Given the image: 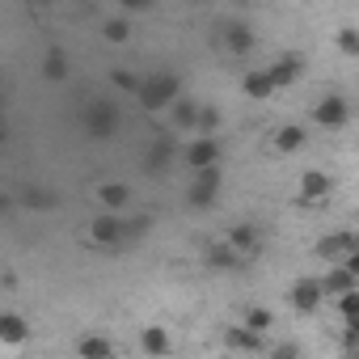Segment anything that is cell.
<instances>
[{
    "instance_id": "cell-16",
    "label": "cell",
    "mask_w": 359,
    "mask_h": 359,
    "mask_svg": "<svg viewBox=\"0 0 359 359\" xmlns=\"http://www.w3.org/2000/svg\"><path fill=\"white\" fill-rule=\"evenodd\" d=\"M224 346H229V351H262L266 342H262L258 330H250V325L241 321V325H229V330H224Z\"/></svg>"
},
{
    "instance_id": "cell-30",
    "label": "cell",
    "mask_w": 359,
    "mask_h": 359,
    "mask_svg": "<svg viewBox=\"0 0 359 359\" xmlns=\"http://www.w3.org/2000/svg\"><path fill=\"white\" fill-rule=\"evenodd\" d=\"M110 81H114L123 93H140V85H144V76H131V72H123V68H118V72H110Z\"/></svg>"
},
{
    "instance_id": "cell-34",
    "label": "cell",
    "mask_w": 359,
    "mask_h": 359,
    "mask_svg": "<svg viewBox=\"0 0 359 359\" xmlns=\"http://www.w3.org/2000/svg\"><path fill=\"white\" fill-rule=\"evenodd\" d=\"M271 355H296V342H283V346H271Z\"/></svg>"
},
{
    "instance_id": "cell-12",
    "label": "cell",
    "mask_w": 359,
    "mask_h": 359,
    "mask_svg": "<svg viewBox=\"0 0 359 359\" xmlns=\"http://www.w3.org/2000/svg\"><path fill=\"white\" fill-rule=\"evenodd\" d=\"M26 338H30V325H26L22 313H0V346H5V351H18Z\"/></svg>"
},
{
    "instance_id": "cell-19",
    "label": "cell",
    "mask_w": 359,
    "mask_h": 359,
    "mask_svg": "<svg viewBox=\"0 0 359 359\" xmlns=\"http://www.w3.org/2000/svg\"><path fill=\"white\" fill-rule=\"evenodd\" d=\"M241 258H245V254H241L233 241H224V245H208V266H212V271H233Z\"/></svg>"
},
{
    "instance_id": "cell-13",
    "label": "cell",
    "mask_w": 359,
    "mask_h": 359,
    "mask_svg": "<svg viewBox=\"0 0 359 359\" xmlns=\"http://www.w3.org/2000/svg\"><path fill=\"white\" fill-rule=\"evenodd\" d=\"M93 199H97L102 212H123V208L131 203V187H127V182H102V187L93 191Z\"/></svg>"
},
{
    "instance_id": "cell-33",
    "label": "cell",
    "mask_w": 359,
    "mask_h": 359,
    "mask_svg": "<svg viewBox=\"0 0 359 359\" xmlns=\"http://www.w3.org/2000/svg\"><path fill=\"white\" fill-rule=\"evenodd\" d=\"M342 262H346V266H351V275H355V279H359V245H355V250H351V254H346V258H342Z\"/></svg>"
},
{
    "instance_id": "cell-11",
    "label": "cell",
    "mask_w": 359,
    "mask_h": 359,
    "mask_svg": "<svg viewBox=\"0 0 359 359\" xmlns=\"http://www.w3.org/2000/svg\"><path fill=\"white\" fill-rule=\"evenodd\" d=\"M355 245H359V233H330V237L317 241V258H325V262H342Z\"/></svg>"
},
{
    "instance_id": "cell-26",
    "label": "cell",
    "mask_w": 359,
    "mask_h": 359,
    "mask_svg": "<svg viewBox=\"0 0 359 359\" xmlns=\"http://www.w3.org/2000/svg\"><path fill=\"white\" fill-rule=\"evenodd\" d=\"M334 309H338V317H342V321H359V287H351V292L334 296Z\"/></svg>"
},
{
    "instance_id": "cell-27",
    "label": "cell",
    "mask_w": 359,
    "mask_h": 359,
    "mask_svg": "<svg viewBox=\"0 0 359 359\" xmlns=\"http://www.w3.org/2000/svg\"><path fill=\"white\" fill-rule=\"evenodd\" d=\"M195 131H199V135H216V131H220V106H199Z\"/></svg>"
},
{
    "instance_id": "cell-21",
    "label": "cell",
    "mask_w": 359,
    "mask_h": 359,
    "mask_svg": "<svg viewBox=\"0 0 359 359\" xmlns=\"http://www.w3.org/2000/svg\"><path fill=\"white\" fill-rule=\"evenodd\" d=\"M76 355H85V359H110V355H114V342L102 338V334H85V338L76 342Z\"/></svg>"
},
{
    "instance_id": "cell-3",
    "label": "cell",
    "mask_w": 359,
    "mask_h": 359,
    "mask_svg": "<svg viewBox=\"0 0 359 359\" xmlns=\"http://www.w3.org/2000/svg\"><path fill=\"white\" fill-rule=\"evenodd\" d=\"M313 123H317L321 131H342V127L351 123V106H346V97L325 93V97L313 106Z\"/></svg>"
},
{
    "instance_id": "cell-24",
    "label": "cell",
    "mask_w": 359,
    "mask_h": 359,
    "mask_svg": "<svg viewBox=\"0 0 359 359\" xmlns=\"http://www.w3.org/2000/svg\"><path fill=\"white\" fill-rule=\"evenodd\" d=\"M43 76H47V81H68V55H64V51H47Z\"/></svg>"
},
{
    "instance_id": "cell-32",
    "label": "cell",
    "mask_w": 359,
    "mask_h": 359,
    "mask_svg": "<svg viewBox=\"0 0 359 359\" xmlns=\"http://www.w3.org/2000/svg\"><path fill=\"white\" fill-rule=\"evenodd\" d=\"M118 5H123L127 13H148V9L156 5V0H118Z\"/></svg>"
},
{
    "instance_id": "cell-23",
    "label": "cell",
    "mask_w": 359,
    "mask_h": 359,
    "mask_svg": "<svg viewBox=\"0 0 359 359\" xmlns=\"http://www.w3.org/2000/svg\"><path fill=\"white\" fill-rule=\"evenodd\" d=\"M102 39L114 43V47L131 43V22H127V18H110V22H102Z\"/></svg>"
},
{
    "instance_id": "cell-35",
    "label": "cell",
    "mask_w": 359,
    "mask_h": 359,
    "mask_svg": "<svg viewBox=\"0 0 359 359\" xmlns=\"http://www.w3.org/2000/svg\"><path fill=\"white\" fill-rule=\"evenodd\" d=\"M26 5H51V0H26Z\"/></svg>"
},
{
    "instance_id": "cell-5",
    "label": "cell",
    "mask_w": 359,
    "mask_h": 359,
    "mask_svg": "<svg viewBox=\"0 0 359 359\" xmlns=\"http://www.w3.org/2000/svg\"><path fill=\"white\" fill-rule=\"evenodd\" d=\"M85 131H89L93 140H110V135L118 131V110H114V102H93V106L85 110Z\"/></svg>"
},
{
    "instance_id": "cell-25",
    "label": "cell",
    "mask_w": 359,
    "mask_h": 359,
    "mask_svg": "<svg viewBox=\"0 0 359 359\" xmlns=\"http://www.w3.org/2000/svg\"><path fill=\"white\" fill-rule=\"evenodd\" d=\"M229 241H233L241 254H254V250H258V229H254V224H237V229L229 233Z\"/></svg>"
},
{
    "instance_id": "cell-15",
    "label": "cell",
    "mask_w": 359,
    "mask_h": 359,
    "mask_svg": "<svg viewBox=\"0 0 359 359\" xmlns=\"http://www.w3.org/2000/svg\"><path fill=\"white\" fill-rule=\"evenodd\" d=\"M321 287H325V296H342V292L359 287V279L351 275V266H346V262H330V271L321 275Z\"/></svg>"
},
{
    "instance_id": "cell-22",
    "label": "cell",
    "mask_w": 359,
    "mask_h": 359,
    "mask_svg": "<svg viewBox=\"0 0 359 359\" xmlns=\"http://www.w3.org/2000/svg\"><path fill=\"white\" fill-rule=\"evenodd\" d=\"M195 118H199V106H195V102H182V97H177V102L169 106V123H173V127L195 131Z\"/></svg>"
},
{
    "instance_id": "cell-6",
    "label": "cell",
    "mask_w": 359,
    "mask_h": 359,
    "mask_svg": "<svg viewBox=\"0 0 359 359\" xmlns=\"http://www.w3.org/2000/svg\"><path fill=\"white\" fill-rule=\"evenodd\" d=\"M182 161L191 165V173H195V169H212V165H220V144H216V135H195V140L187 144Z\"/></svg>"
},
{
    "instance_id": "cell-9",
    "label": "cell",
    "mask_w": 359,
    "mask_h": 359,
    "mask_svg": "<svg viewBox=\"0 0 359 359\" xmlns=\"http://www.w3.org/2000/svg\"><path fill=\"white\" fill-rule=\"evenodd\" d=\"M304 140H309L304 123H279V127H275V135H271V148H275L279 156H292V152H300V148H304Z\"/></svg>"
},
{
    "instance_id": "cell-8",
    "label": "cell",
    "mask_w": 359,
    "mask_h": 359,
    "mask_svg": "<svg viewBox=\"0 0 359 359\" xmlns=\"http://www.w3.org/2000/svg\"><path fill=\"white\" fill-rule=\"evenodd\" d=\"M330 191H334L330 173H321V169H304L300 173V203H321V199H330Z\"/></svg>"
},
{
    "instance_id": "cell-2",
    "label": "cell",
    "mask_w": 359,
    "mask_h": 359,
    "mask_svg": "<svg viewBox=\"0 0 359 359\" xmlns=\"http://www.w3.org/2000/svg\"><path fill=\"white\" fill-rule=\"evenodd\" d=\"M216 195H220V165H212V169H195L191 187H187V203H191V208H212Z\"/></svg>"
},
{
    "instance_id": "cell-36",
    "label": "cell",
    "mask_w": 359,
    "mask_h": 359,
    "mask_svg": "<svg viewBox=\"0 0 359 359\" xmlns=\"http://www.w3.org/2000/svg\"><path fill=\"white\" fill-rule=\"evenodd\" d=\"M233 5H250V0H233Z\"/></svg>"
},
{
    "instance_id": "cell-20",
    "label": "cell",
    "mask_w": 359,
    "mask_h": 359,
    "mask_svg": "<svg viewBox=\"0 0 359 359\" xmlns=\"http://www.w3.org/2000/svg\"><path fill=\"white\" fill-rule=\"evenodd\" d=\"M140 351H144V355H169V351H173L169 330H161V325H144V334H140Z\"/></svg>"
},
{
    "instance_id": "cell-31",
    "label": "cell",
    "mask_w": 359,
    "mask_h": 359,
    "mask_svg": "<svg viewBox=\"0 0 359 359\" xmlns=\"http://www.w3.org/2000/svg\"><path fill=\"white\" fill-rule=\"evenodd\" d=\"M22 203H26V208H51V195H47L43 187H26V195H22Z\"/></svg>"
},
{
    "instance_id": "cell-7",
    "label": "cell",
    "mask_w": 359,
    "mask_h": 359,
    "mask_svg": "<svg viewBox=\"0 0 359 359\" xmlns=\"http://www.w3.org/2000/svg\"><path fill=\"white\" fill-rule=\"evenodd\" d=\"M287 296H292V309L296 313H317L321 300H325V287H321V279H296Z\"/></svg>"
},
{
    "instance_id": "cell-4",
    "label": "cell",
    "mask_w": 359,
    "mask_h": 359,
    "mask_svg": "<svg viewBox=\"0 0 359 359\" xmlns=\"http://www.w3.org/2000/svg\"><path fill=\"white\" fill-rule=\"evenodd\" d=\"M89 241L102 245V250H114L127 241V220H118L114 212H102L97 220H89Z\"/></svg>"
},
{
    "instance_id": "cell-18",
    "label": "cell",
    "mask_w": 359,
    "mask_h": 359,
    "mask_svg": "<svg viewBox=\"0 0 359 359\" xmlns=\"http://www.w3.org/2000/svg\"><path fill=\"white\" fill-rule=\"evenodd\" d=\"M173 156H177L173 140H169V135H156V140L148 144V161H144V165H148V173H165Z\"/></svg>"
},
{
    "instance_id": "cell-17",
    "label": "cell",
    "mask_w": 359,
    "mask_h": 359,
    "mask_svg": "<svg viewBox=\"0 0 359 359\" xmlns=\"http://www.w3.org/2000/svg\"><path fill=\"white\" fill-rule=\"evenodd\" d=\"M241 89L254 97V102H266L279 85H275V76H271V68H254V72H245V81H241Z\"/></svg>"
},
{
    "instance_id": "cell-29",
    "label": "cell",
    "mask_w": 359,
    "mask_h": 359,
    "mask_svg": "<svg viewBox=\"0 0 359 359\" xmlns=\"http://www.w3.org/2000/svg\"><path fill=\"white\" fill-rule=\"evenodd\" d=\"M334 43H338L342 55H355V60H359V30H355V26H342V30L334 34Z\"/></svg>"
},
{
    "instance_id": "cell-28",
    "label": "cell",
    "mask_w": 359,
    "mask_h": 359,
    "mask_svg": "<svg viewBox=\"0 0 359 359\" xmlns=\"http://www.w3.org/2000/svg\"><path fill=\"white\" fill-rule=\"evenodd\" d=\"M241 321H245V325H250V330H258V334H266V330H271V325H275V313H271V309H262V304H258V309H250V313H245V317H241Z\"/></svg>"
},
{
    "instance_id": "cell-10",
    "label": "cell",
    "mask_w": 359,
    "mask_h": 359,
    "mask_svg": "<svg viewBox=\"0 0 359 359\" xmlns=\"http://www.w3.org/2000/svg\"><path fill=\"white\" fill-rule=\"evenodd\" d=\"M271 76H275V85H279V89L296 85V81L304 76V55H300V51H283V55L271 64Z\"/></svg>"
},
{
    "instance_id": "cell-14",
    "label": "cell",
    "mask_w": 359,
    "mask_h": 359,
    "mask_svg": "<svg viewBox=\"0 0 359 359\" xmlns=\"http://www.w3.org/2000/svg\"><path fill=\"white\" fill-rule=\"evenodd\" d=\"M224 47H229L233 55H250V51H254V30H250V22L233 18V22L224 26Z\"/></svg>"
},
{
    "instance_id": "cell-1",
    "label": "cell",
    "mask_w": 359,
    "mask_h": 359,
    "mask_svg": "<svg viewBox=\"0 0 359 359\" xmlns=\"http://www.w3.org/2000/svg\"><path fill=\"white\" fill-rule=\"evenodd\" d=\"M140 106L144 110H169L177 97H182V81H177L173 72H152V76H144V85H140Z\"/></svg>"
}]
</instances>
